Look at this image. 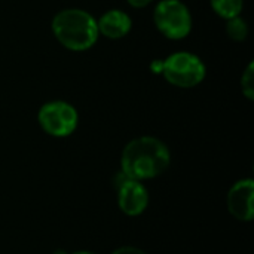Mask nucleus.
<instances>
[{
  "mask_svg": "<svg viewBox=\"0 0 254 254\" xmlns=\"http://www.w3.org/2000/svg\"><path fill=\"white\" fill-rule=\"evenodd\" d=\"M171 153L164 141L144 135L131 140L122 150L121 168L128 179L144 182L159 177L170 167Z\"/></svg>",
  "mask_w": 254,
  "mask_h": 254,
  "instance_id": "f257e3e1",
  "label": "nucleus"
},
{
  "mask_svg": "<svg viewBox=\"0 0 254 254\" xmlns=\"http://www.w3.org/2000/svg\"><path fill=\"white\" fill-rule=\"evenodd\" d=\"M57 40L67 49L82 52L92 48L100 36L97 19L83 9H63L52 19Z\"/></svg>",
  "mask_w": 254,
  "mask_h": 254,
  "instance_id": "f03ea898",
  "label": "nucleus"
},
{
  "mask_svg": "<svg viewBox=\"0 0 254 254\" xmlns=\"http://www.w3.org/2000/svg\"><path fill=\"white\" fill-rule=\"evenodd\" d=\"M205 65L201 58L190 52H174L161 60V74L177 88H193L205 77Z\"/></svg>",
  "mask_w": 254,
  "mask_h": 254,
  "instance_id": "7ed1b4c3",
  "label": "nucleus"
},
{
  "mask_svg": "<svg viewBox=\"0 0 254 254\" xmlns=\"http://www.w3.org/2000/svg\"><path fill=\"white\" fill-rule=\"evenodd\" d=\"M156 28L171 40L185 39L192 30V15L180 0H161L153 13Z\"/></svg>",
  "mask_w": 254,
  "mask_h": 254,
  "instance_id": "20e7f679",
  "label": "nucleus"
},
{
  "mask_svg": "<svg viewBox=\"0 0 254 254\" xmlns=\"http://www.w3.org/2000/svg\"><path fill=\"white\" fill-rule=\"evenodd\" d=\"M42 129L52 137H68L79 124L77 110L65 101H49L43 104L37 115Z\"/></svg>",
  "mask_w": 254,
  "mask_h": 254,
  "instance_id": "39448f33",
  "label": "nucleus"
},
{
  "mask_svg": "<svg viewBox=\"0 0 254 254\" xmlns=\"http://www.w3.org/2000/svg\"><path fill=\"white\" fill-rule=\"evenodd\" d=\"M121 176L122 179L118 183V205L127 216H140L149 205V192L141 182L128 179L122 173Z\"/></svg>",
  "mask_w": 254,
  "mask_h": 254,
  "instance_id": "423d86ee",
  "label": "nucleus"
},
{
  "mask_svg": "<svg viewBox=\"0 0 254 254\" xmlns=\"http://www.w3.org/2000/svg\"><path fill=\"white\" fill-rule=\"evenodd\" d=\"M254 182L243 179L237 182L228 192L226 205L228 211L240 222H252L254 219L253 208Z\"/></svg>",
  "mask_w": 254,
  "mask_h": 254,
  "instance_id": "0eeeda50",
  "label": "nucleus"
},
{
  "mask_svg": "<svg viewBox=\"0 0 254 254\" xmlns=\"http://www.w3.org/2000/svg\"><path fill=\"white\" fill-rule=\"evenodd\" d=\"M98 33L107 39H121L131 31L132 21L128 13L121 9H110L97 21Z\"/></svg>",
  "mask_w": 254,
  "mask_h": 254,
  "instance_id": "6e6552de",
  "label": "nucleus"
},
{
  "mask_svg": "<svg viewBox=\"0 0 254 254\" xmlns=\"http://www.w3.org/2000/svg\"><path fill=\"white\" fill-rule=\"evenodd\" d=\"M210 1L213 10L225 19L240 16L244 7V0H210Z\"/></svg>",
  "mask_w": 254,
  "mask_h": 254,
  "instance_id": "1a4fd4ad",
  "label": "nucleus"
},
{
  "mask_svg": "<svg viewBox=\"0 0 254 254\" xmlns=\"http://www.w3.org/2000/svg\"><path fill=\"white\" fill-rule=\"evenodd\" d=\"M226 33L232 40L243 42L249 36V25H247L246 19H243L241 16H235V18L228 19Z\"/></svg>",
  "mask_w": 254,
  "mask_h": 254,
  "instance_id": "9d476101",
  "label": "nucleus"
},
{
  "mask_svg": "<svg viewBox=\"0 0 254 254\" xmlns=\"http://www.w3.org/2000/svg\"><path fill=\"white\" fill-rule=\"evenodd\" d=\"M241 89L243 94L249 98L254 100V65L253 63H250L241 77Z\"/></svg>",
  "mask_w": 254,
  "mask_h": 254,
  "instance_id": "9b49d317",
  "label": "nucleus"
},
{
  "mask_svg": "<svg viewBox=\"0 0 254 254\" xmlns=\"http://www.w3.org/2000/svg\"><path fill=\"white\" fill-rule=\"evenodd\" d=\"M112 254H147L144 250L141 249H137V247H132V246H125V247H121V249H116Z\"/></svg>",
  "mask_w": 254,
  "mask_h": 254,
  "instance_id": "f8f14e48",
  "label": "nucleus"
},
{
  "mask_svg": "<svg viewBox=\"0 0 254 254\" xmlns=\"http://www.w3.org/2000/svg\"><path fill=\"white\" fill-rule=\"evenodd\" d=\"M132 7H146L149 3H152V0H127Z\"/></svg>",
  "mask_w": 254,
  "mask_h": 254,
  "instance_id": "ddd939ff",
  "label": "nucleus"
},
{
  "mask_svg": "<svg viewBox=\"0 0 254 254\" xmlns=\"http://www.w3.org/2000/svg\"><path fill=\"white\" fill-rule=\"evenodd\" d=\"M73 254H95V253H92V252H76V253H73Z\"/></svg>",
  "mask_w": 254,
  "mask_h": 254,
  "instance_id": "4468645a",
  "label": "nucleus"
}]
</instances>
